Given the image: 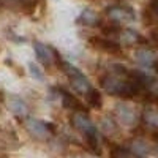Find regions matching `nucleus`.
<instances>
[{"label":"nucleus","instance_id":"nucleus-1","mask_svg":"<svg viewBox=\"0 0 158 158\" xmlns=\"http://www.w3.org/2000/svg\"><path fill=\"white\" fill-rule=\"evenodd\" d=\"M101 85L103 89L111 95L115 97H122V98H131V97H138L144 92L141 90V87L133 82L131 79H123V77H118L114 74H104L101 77Z\"/></svg>","mask_w":158,"mask_h":158},{"label":"nucleus","instance_id":"nucleus-2","mask_svg":"<svg viewBox=\"0 0 158 158\" xmlns=\"http://www.w3.org/2000/svg\"><path fill=\"white\" fill-rule=\"evenodd\" d=\"M62 67L65 70V73H67V76L70 77V82L71 85L79 92V94H82V95H87L90 89H92V84L90 81L85 77V74H82V71L76 68L74 65L68 63V62H62Z\"/></svg>","mask_w":158,"mask_h":158},{"label":"nucleus","instance_id":"nucleus-3","mask_svg":"<svg viewBox=\"0 0 158 158\" xmlns=\"http://www.w3.org/2000/svg\"><path fill=\"white\" fill-rule=\"evenodd\" d=\"M108 19L120 25L122 22H130L135 19V10L130 6H111L106 10Z\"/></svg>","mask_w":158,"mask_h":158},{"label":"nucleus","instance_id":"nucleus-4","mask_svg":"<svg viewBox=\"0 0 158 158\" xmlns=\"http://www.w3.org/2000/svg\"><path fill=\"white\" fill-rule=\"evenodd\" d=\"M73 122H74V125H76L79 130L84 131L89 138L97 139V128H95V125L92 123V120H90V118H89L84 112L74 114V115H73Z\"/></svg>","mask_w":158,"mask_h":158},{"label":"nucleus","instance_id":"nucleus-5","mask_svg":"<svg viewBox=\"0 0 158 158\" xmlns=\"http://www.w3.org/2000/svg\"><path fill=\"white\" fill-rule=\"evenodd\" d=\"M136 60L146 68H153L156 62V54L150 48H139L136 51Z\"/></svg>","mask_w":158,"mask_h":158},{"label":"nucleus","instance_id":"nucleus-6","mask_svg":"<svg viewBox=\"0 0 158 158\" xmlns=\"http://www.w3.org/2000/svg\"><path fill=\"white\" fill-rule=\"evenodd\" d=\"M90 44L95 46L101 51H108V52H118L120 51V44L114 43L112 40H108V38H101V36H94L90 38Z\"/></svg>","mask_w":158,"mask_h":158},{"label":"nucleus","instance_id":"nucleus-7","mask_svg":"<svg viewBox=\"0 0 158 158\" xmlns=\"http://www.w3.org/2000/svg\"><path fill=\"white\" fill-rule=\"evenodd\" d=\"M8 108H10V111H11L13 114L19 115V117L27 115V112H29V108H27V104H25V101L21 100L19 97H11V98H8Z\"/></svg>","mask_w":158,"mask_h":158},{"label":"nucleus","instance_id":"nucleus-8","mask_svg":"<svg viewBox=\"0 0 158 158\" xmlns=\"http://www.w3.org/2000/svg\"><path fill=\"white\" fill-rule=\"evenodd\" d=\"M29 130L35 136H40V138H44L51 133V125L48 122H41V120H29L27 123Z\"/></svg>","mask_w":158,"mask_h":158},{"label":"nucleus","instance_id":"nucleus-9","mask_svg":"<svg viewBox=\"0 0 158 158\" xmlns=\"http://www.w3.org/2000/svg\"><path fill=\"white\" fill-rule=\"evenodd\" d=\"M60 95H62V103L65 108H70V109H77L79 112L85 111V108L81 104V101H79L77 98H74L71 94H68V92L65 90H60Z\"/></svg>","mask_w":158,"mask_h":158},{"label":"nucleus","instance_id":"nucleus-10","mask_svg":"<svg viewBox=\"0 0 158 158\" xmlns=\"http://www.w3.org/2000/svg\"><path fill=\"white\" fill-rule=\"evenodd\" d=\"M35 54L44 63H52V60H54V52H52V49L41 44V43H35Z\"/></svg>","mask_w":158,"mask_h":158},{"label":"nucleus","instance_id":"nucleus-11","mask_svg":"<svg viewBox=\"0 0 158 158\" xmlns=\"http://www.w3.org/2000/svg\"><path fill=\"white\" fill-rule=\"evenodd\" d=\"M77 22L79 24H84V25H89V27H94V25H98L100 24V18L95 11L92 10H84L81 15L77 18Z\"/></svg>","mask_w":158,"mask_h":158},{"label":"nucleus","instance_id":"nucleus-12","mask_svg":"<svg viewBox=\"0 0 158 158\" xmlns=\"http://www.w3.org/2000/svg\"><path fill=\"white\" fill-rule=\"evenodd\" d=\"M29 71H30V76L33 77V79H36V81H43L44 79V73H43V68L40 67L38 63H35V62H29Z\"/></svg>","mask_w":158,"mask_h":158},{"label":"nucleus","instance_id":"nucleus-13","mask_svg":"<svg viewBox=\"0 0 158 158\" xmlns=\"http://www.w3.org/2000/svg\"><path fill=\"white\" fill-rule=\"evenodd\" d=\"M87 100H89V103L92 104V106H95V108L101 106V95H100V92L94 87H92L90 92L87 94Z\"/></svg>","mask_w":158,"mask_h":158},{"label":"nucleus","instance_id":"nucleus-14","mask_svg":"<svg viewBox=\"0 0 158 158\" xmlns=\"http://www.w3.org/2000/svg\"><path fill=\"white\" fill-rule=\"evenodd\" d=\"M144 120H146V123L150 125V127H156V123H158L156 111L153 108H147L146 111H144Z\"/></svg>","mask_w":158,"mask_h":158}]
</instances>
